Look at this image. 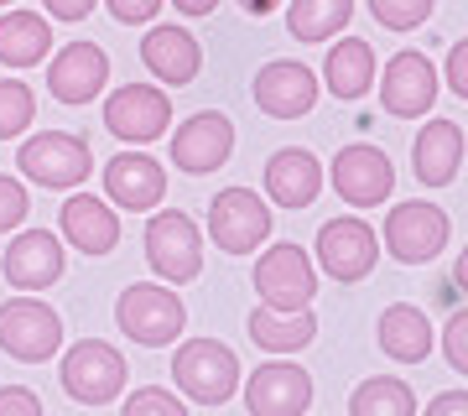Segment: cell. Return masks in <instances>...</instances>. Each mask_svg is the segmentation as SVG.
<instances>
[{
  "instance_id": "30",
  "label": "cell",
  "mask_w": 468,
  "mask_h": 416,
  "mask_svg": "<svg viewBox=\"0 0 468 416\" xmlns=\"http://www.w3.org/2000/svg\"><path fill=\"white\" fill-rule=\"evenodd\" d=\"M37 115V100L32 89L16 79H0V141H11V135H21L27 125H32Z\"/></svg>"
},
{
  "instance_id": "9",
  "label": "cell",
  "mask_w": 468,
  "mask_h": 416,
  "mask_svg": "<svg viewBox=\"0 0 468 416\" xmlns=\"http://www.w3.org/2000/svg\"><path fill=\"white\" fill-rule=\"evenodd\" d=\"M208 234H214L218 250H229V255H250L271 240V208L261 193L250 187H224L214 193L208 203Z\"/></svg>"
},
{
  "instance_id": "31",
  "label": "cell",
  "mask_w": 468,
  "mask_h": 416,
  "mask_svg": "<svg viewBox=\"0 0 468 416\" xmlns=\"http://www.w3.org/2000/svg\"><path fill=\"white\" fill-rule=\"evenodd\" d=\"M432 5L437 0H369V16L380 27H390V32H411V27H421L432 16Z\"/></svg>"
},
{
  "instance_id": "27",
  "label": "cell",
  "mask_w": 468,
  "mask_h": 416,
  "mask_svg": "<svg viewBox=\"0 0 468 416\" xmlns=\"http://www.w3.org/2000/svg\"><path fill=\"white\" fill-rule=\"evenodd\" d=\"M48 52H52L48 16H32V11H5L0 16V63L5 68H37Z\"/></svg>"
},
{
  "instance_id": "1",
  "label": "cell",
  "mask_w": 468,
  "mask_h": 416,
  "mask_svg": "<svg viewBox=\"0 0 468 416\" xmlns=\"http://www.w3.org/2000/svg\"><path fill=\"white\" fill-rule=\"evenodd\" d=\"M172 380L193 406H224L239 390V359L218 338H187L183 349L172 354Z\"/></svg>"
},
{
  "instance_id": "15",
  "label": "cell",
  "mask_w": 468,
  "mask_h": 416,
  "mask_svg": "<svg viewBox=\"0 0 468 416\" xmlns=\"http://www.w3.org/2000/svg\"><path fill=\"white\" fill-rule=\"evenodd\" d=\"M255 104L266 110L271 120H302L313 104H318V73L297 58H276L255 73Z\"/></svg>"
},
{
  "instance_id": "36",
  "label": "cell",
  "mask_w": 468,
  "mask_h": 416,
  "mask_svg": "<svg viewBox=\"0 0 468 416\" xmlns=\"http://www.w3.org/2000/svg\"><path fill=\"white\" fill-rule=\"evenodd\" d=\"M448 89L458 100H468V42H452L448 52Z\"/></svg>"
},
{
  "instance_id": "10",
  "label": "cell",
  "mask_w": 468,
  "mask_h": 416,
  "mask_svg": "<svg viewBox=\"0 0 468 416\" xmlns=\"http://www.w3.org/2000/svg\"><path fill=\"white\" fill-rule=\"evenodd\" d=\"M448 214L437 203H421V198H406L401 208L385 214V250L401 261V266H427L437 250H448Z\"/></svg>"
},
{
  "instance_id": "38",
  "label": "cell",
  "mask_w": 468,
  "mask_h": 416,
  "mask_svg": "<svg viewBox=\"0 0 468 416\" xmlns=\"http://www.w3.org/2000/svg\"><path fill=\"white\" fill-rule=\"evenodd\" d=\"M94 5H100V0H48V16H58V21H84Z\"/></svg>"
},
{
  "instance_id": "29",
  "label": "cell",
  "mask_w": 468,
  "mask_h": 416,
  "mask_svg": "<svg viewBox=\"0 0 468 416\" xmlns=\"http://www.w3.org/2000/svg\"><path fill=\"white\" fill-rule=\"evenodd\" d=\"M349 411L354 416H411L417 411V396H411V385L396 380V375H375V380H365L349 396Z\"/></svg>"
},
{
  "instance_id": "7",
  "label": "cell",
  "mask_w": 468,
  "mask_h": 416,
  "mask_svg": "<svg viewBox=\"0 0 468 416\" xmlns=\"http://www.w3.org/2000/svg\"><path fill=\"white\" fill-rule=\"evenodd\" d=\"M255 292L266 307L276 313H302V307H313L318 297V271L307 261V250L302 245H271L261 261H255Z\"/></svg>"
},
{
  "instance_id": "24",
  "label": "cell",
  "mask_w": 468,
  "mask_h": 416,
  "mask_svg": "<svg viewBox=\"0 0 468 416\" xmlns=\"http://www.w3.org/2000/svg\"><path fill=\"white\" fill-rule=\"evenodd\" d=\"M323 83H328L334 100H365L369 83H375V48H369L365 37L334 42L328 58H323Z\"/></svg>"
},
{
  "instance_id": "8",
  "label": "cell",
  "mask_w": 468,
  "mask_h": 416,
  "mask_svg": "<svg viewBox=\"0 0 468 416\" xmlns=\"http://www.w3.org/2000/svg\"><path fill=\"white\" fill-rule=\"evenodd\" d=\"M328 183H334V193L349 203V208H380V203L396 193V166H390V156H385L380 146L354 141V146H344L334 156Z\"/></svg>"
},
{
  "instance_id": "28",
  "label": "cell",
  "mask_w": 468,
  "mask_h": 416,
  "mask_svg": "<svg viewBox=\"0 0 468 416\" xmlns=\"http://www.w3.org/2000/svg\"><path fill=\"white\" fill-rule=\"evenodd\" d=\"M354 21V0H286V32L297 42H328Z\"/></svg>"
},
{
  "instance_id": "12",
  "label": "cell",
  "mask_w": 468,
  "mask_h": 416,
  "mask_svg": "<svg viewBox=\"0 0 468 416\" xmlns=\"http://www.w3.org/2000/svg\"><path fill=\"white\" fill-rule=\"evenodd\" d=\"M172 125V100L167 89L156 83H120L115 94L104 100V131L131 141V146H146Z\"/></svg>"
},
{
  "instance_id": "20",
  "label": "cell",
  "mask_w": 468,
  "mask_h": 416,
  "mask_svg": "<svg viewBox=\"0 0 468 416\" xmlns=\"http://www.w3.org/2000/svg\"><path fill=\"white\" fill-rule=\"evenodd\" d=\"M323 193V162L307 146H282L266 162V198L276 208H313Z\"/></svg>"
},
{
  "instance_id": "37",
  "label": "cell",
  "mask_w": 468,
  "mask_h": 416,
  "mask_svg": "<svg viewBox=\"0 0 468 416\" xmlns=\"http://www.w3.org/2000/svg\"><path fill=\"white\" fill-rule=\"evenodd\" d=\"M5 411H27V416H37V411H42V400H37V390L5 385V390H0V416H5Z\"/></svg>"
},
{
  "instance_id": "39",
  "label": "cell",
  "mask_w": 468,
  "mask_h": 416,
  "mask_svg": "<svg viewBox=\"0 0 468 416\" xmlns=\"http://www.w3.org/2000/svg\"><path fill=\"white\" fill-rule=\"evenodd\" d=\"M463 406H468V396H463V390H452V396H437L427 411H432V416H458Z\"/></svg>"
},
{
  "instance_id": "26",
  "label": "cell",
  "mask_w": 468,
  "mask_h": 416,
  "mask_svg": "<svg viewBox=\"0 0 468 416\" xmlns=\"http://www.w3.org/2000/svg\"><path fill=\"white\" fill-rule=\"evenodd\" d=\"M313 333H318V317L313 307H302V313H276V307H255L250 313V338L261 344L266 354H297L313 344Z\"/></svg>"
},
{
  "instance_id": "22",
  "label": "cell",
  "mask_w": 468,
  "mask_h": 416,
  "mask_svg": "<svg viewBox=\"0 0 468 416\" xmlns=\"http://www.w3.org/2000/svg\"><path fill=\"white\" fill-rule=\"evenodd\" d=\"M411 172H417L427 187L458 183V172H463V125H458V120H427L417 131Z\"/></svg>"
},
{
  "instance_id": "13",
  "label": "cell",
  "mask_w": 468,
  "mask_h": 416,
  "mask_svg": "<svg viewBox=\"0 0 468 416\" xmlns=\"http://www.w3.org/2000/svg\"><path fill=\"white\" fill-rule=\"evenodd\" d=\"M234 151V120L218 110H198L172 131V166H183L187 177H208L229 162Z\"/></svg>"
},
{
  "instance_id": "33",
  "label": "cell",
  "mask_w": 468,
  "mask_h": 416,
  "mask_svg": "<svg viewBox=\"0 0 468 416\" xmlns=\"http://www.w3.org/2000/svg\"><path fill=\"white\" fill-rule=\"evenodd\" d=\"M27 208H32L27 187H21L16 177H0V234H5V229H16L21 219H27Z\"/></svg>"
},
{
  "instance_id": "32",
  "label": "cell",
  "mask_w": 468,
  "mask_h": 416,
  "mask_svg": "<svg viewBox=\"0 0 468 416\" xmlns=\"http://www.w3.org/2000/svg\"><path fill=\"white\" fill-rule=\"evenodd\" d=\"M183 416L187 411V400L183 396H172V390H156V385H151V390H135L131 400H125V416Z\"/></svg>"
},
{
  "instance_id": "23",
  "label": "cell",
  "mask_w": 468,
  "mask_h": 416,
  "mask_svg": "<svg viewBox=\"0 0 468 416\" xmlns=\"http://www.w3.org/2000/svg\"><path fill=\"white\" fill-rule=\"evenodd\" d=\"M141 63L156 73V83H193L203 68V48L183 27H151L141 37Z\"/></svg>"
},
{
  "instance_id": "16",
  "label": "cell",
  "mask_w": 468,
  "mask_h": 416,
  "mask_svg": "<svg viewBox=\"0 0 468 416\" xmlns=\"http://www.w3.org/2000/svg\"><path fill=\"white\" fill-rule=\"evenodd\" d=\"M245 406H250V416H302L313 406V375L302 365L271 359V365L250 369V380H245Z\"/></svg>"
},
{
  "instance_id": "11",
  "label": "cell",
  "mask_w": 468,
  "mask_h": 416,
  "mask_svg": "<svg viewBox=\"0 0 468 416\" xmlns=\"http://www.w3.org/2000/svg\"><path fill=\"white\" fill-rule=\"evenodd\" d=\"M375 261H380V240H375V229H369L365 219L354 214H338L328 219L318 229V266L323 276H334V282H365L369 271H375Z\"/></svg>"
},
{
  "instance_id": "3",
  "label": "cell",
  "mask_w": 468,
  "mask_h": 416,
  "mask_svg": "<svg viewBox=\"0 0 468 416\" xmlns=\"http://www.w3.org/2000/svg\"><path fill=\"white\" fill-rule=\"evenodd\" d=\"M125 375H131L125 369V354L115 344H104V338H79L63 354V365H58V380H63V390L79 406H110L120 396Z\"/></svg>"
},
{
  "instance_id": "17",
  "label": "cell",
  "mask_w": 468,
  "mask_h": 416,
  "mask_svg": "<svg viewBox=\"0 0 468 416\" xmlns=\"http://www.w3.org/2000/svg\"><path fill=\"white\" fill-rule=\"evenodd\" d=\"M5 282L16 286V292H48L58 276H63V245H58V234L52 229H27L16 234L11 245H5Z\"/></svg>"
},
{
  "instance_id": "25",
  "label": "cell",
  "mask_w": 468,
  "mask_h": 416,
  "mask_svg": "<svg viewBox=\"0 0 468 416\" xmlns=\"http://www.w3.org/2000/svg\"><path fill=\"white\" fill-rule=\"evenodd\" d=\"M375 333H380V349L390 354V359H401V365H421V359L432 354V323H427V313L411 307V302L385 307Z\"/></svg>"
},
{
  "instance_id": "42",
  "label": "cell",
  "mask_w": 468,
  "mask_h": 416,
  "mask_svg": "<svg viewBox=\"0 0 468 416\" xmlns=\"http://www.w3.org/2000/svg\"><path fill=\"white\" fill-rule=\"evenodd\" d=\"M0 5H11V0H0Z\"/></svg>"
},
{
  "instance_id": "21",
  "label": "cell",
  "mask_w": 468,
  "mask_h": 416,
  "mask_svg": "<svg viewBox=\"0 0 468 416\" xmlns=\"http://www.w3.org/2000/svg\"><path fill=\"white\" fill-rule=\"evenodd\" d=\"M58 224H63V240L79 255H110L120 245V219L115 208L94 193H73V198L58 208Z\"/></svg>"
},
{
  "instance_id": "14",
  "label": "cell",
  "mask_w": 468,
  "mask_h": 416,
  "mask_svg": "<svg viewBox=\"0 0 468 416\" xmlns=\"http://www.w3.org/2000/svg\"><path fill=\"white\" fill-rule=\"evenodd\" d=\"M380 104L396 120H421L437 104V68L427 52H396L380 73Z\"/></svg>"
},
{
  "instance_id": "19",
  "label": "cell",
  "mask_w": 468,
  "mask_h": 416,
  "mask_svg": "<svg viewBox=\"0 0 468 416\" xmlns=\"http://www.w3.org/2000/svg\"><path fill=\"white\" fill-rule=\"evenodd\" d=\"M104 193L115 208H135V214H146L156 203L167 198V172L156 156H141V151H125L115 162L104 166Z\"/></svg>"
},
{
  "instance_id": "41",
  "label": "cell",
  "mask_w": 468,
  "mask_h": 416,
  "mask_svg": "<svg viewBox=\"0 0 468 416\" xmlns=\"http://www.w3.org/2000/svg\"><path fill=\"white\" fill-rule=\"evenodd\" d=\"M172 5H177L183 16H208V11H214L218 0H172Z\"/></svg>"
},
{
  "instance_id": "40",
  "label": "cell",
  "mask_w": 468,
  "mask_h": 416,
  "mask_svg": "<svg viewBox=\"0 0 468 416\" xmlns=\"http://www.w3.org/2000/svg\"><path fill=\"white\" fill-rule=\"evenodd\" d=\"M239 11H245V16H276L282 0H239Z\"/></svg>"
},
{
  "instance_id": "5",
  "label": "cell",
  "mask_w": 468,
  "mask_h": 416,
  "mask_svg": "<svg viewBox=\"0 0 468 416\" xmlns=\"http://www.w3.org/2000/svg\"><path fill=\"white\" fill-rule=\"evenodd\" d=\"M146 261L162 282H198L203 276V240L198 224L177 208H156V219H146Z\"/></svg>"
},
{
  "instance_id": "35",
  "label": "cell",
  "mask_w": 468,
  "mask_h": 416,
  "mask_svg": "<svg viewBox=\"0 0 468 416\" xmlns=\"http://www.w3.org/2000/svg\"><path fill=\"white\" fill-rule=\"evenodd\" d=\"M442 344H448L452 369L463 375V369H468V317H463V313H452V317H448V333H442Z\"/></svg>"
},
{
  "instance_id": "34",
  "label": "cell",
  "mask_w": 468,
  "mask_h": 416,
  "mask_svg": "<svg viewBox=\"0 0 468 416\" xmlns=\"http://www.w3.org/2000/svg\"><path fill=\"white\" fill-rule=\"evenodd\" d=\"M167 0H104V11L115 21H125V27H146V21H156V11H162Z\"/></svg>"
},
{
  "instance_id": "6",
  "label": "cell",
  "mask_w": 468,
  "mask_h": 416,
  "mask_svg": "<svg viewBox=\"0 0 468 416\" xmlns=\"http://www.w3.org/2000/svg\"><path fill=\"white\" fill-rule=\"evenodd\" d=\"M16 166L37 187H58V193H63V187H79L89 172H94V151H89L84 135L42 131L16 151Z\"/></svg>"
},
{
  "instance_id": "2",
  "label": "cell",
  "mask_w": 468,
  "mask_h": 416,
  "mask_svg": "<svg viewBox=\"0 0 468 416\" xmlns=\"http://www.w3.org/2000/svg\"><path fill=\"white\" fill-rule=\"evenodd\" d=\"M115 323H120L125 338H135V344H146V349H167V344H177V333L187 328V307H183L177 292H167V286L135 282V286L120 292Z\"/></svg>"
},
{
  "instance_id": "4",
  "label": "cell",
  "mask_w": 468,
  "mask_h": 416,
  "mask_svg": "<svg viewBox=\"0 0 468 416\" xmlns=\"http://www.w3.org/2000/svg\"><path fill=\"white\" fill-rule=\"evenodd\" d=\"M0 349L21 365H42L63 349V317L42 297H11L0 302Z\"/></svg>"
},
{
  "instance_id": "18",
  "label": "cell",
  "mask_w": 468,
  "mask_h": 416,
  "mask_svg": "<svg viewBox=\"0 0 468 416\" xmlns=\"http://www.w3.org/2000/svg\"><path fill=\"white\" fill-rule=\"evenodd\" d=\"M110 83V58L94 42H68L48 68V89L58 104H89Z\"/></svg>"
}]
</instances>
